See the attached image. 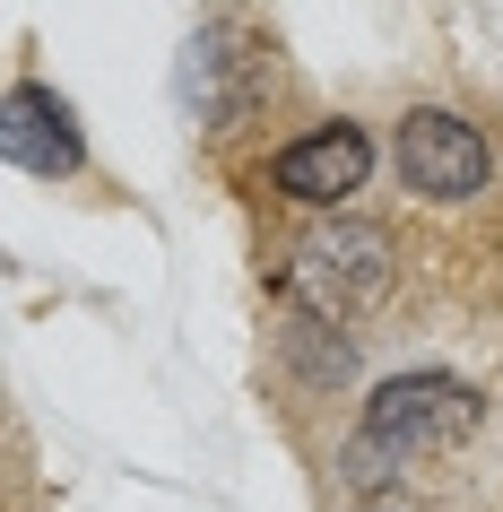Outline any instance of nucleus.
Wrapping results in <instances>:
<instances>
[{
  "instance_id": "1",
  "label": "nucleus",
  "mask_w": 503,
  "mask_h": 512,
  "mask_svg": "<svg viewBox=\"0 0 503 512\" xmlns=\"http://www.w3.org/2000/svg\"><path fill=\"white\" fill-rule=\"evenodd\" d=\"M477 434V391L451 374H399L373 391L365 417V460L373 452H443V443H469Z\"/></svg>"
},
{
  "instance_id": "2",
  "label": "nucleus",
  "mask_w": 503,
  "mask_h": 512,
  "mask_svg": "<svg viewBox=\"0 0 503 512\" xmlns=\"http://www.w3.org/2000/svg\"><path fill=\"white\" fill-rule=\"evenodd\" d=\"M399 174L425 200H477V191L495 183V148H486L477 122H460L443 105H417L399 122Z\"/></svg>"
},
{
  "instance_id": "3",
  "label": "nucleus",
  "mask_w": 503,
  "mask_h": 512,
  "mask_svg": "<svg viewBox=\"0 0 503 512\" xmlns=\"http://www.w3.org/2000/svg\"><path fill=\"white\" fill-rule=\"evenodd\" d=\"M295 287L330 313L347 304H365L391 287V235H373V226H321L304 252H295Z\"/></svg>"
},
{
  "instance_id": "4",
  "label": "nucleus",
  "mask_w": 503,
  "mask_h": 512,
  "mask_svg": "<svg viewBox=\"0 0 503 512\" xmlns=\"http://www.w3.org/2000/svg\"><path fill=\"white\" fill-rule=\"evenodd\" d=\"M365 174H373V139L356 122H321L278 157V191L304 209H339L347 191H365Z\"/></svg>"
},
{
  "instance_id": "5",
  "label": "nucleus",
  "mask_w": 503,
  "mask_h": 512,
  "mask_svg": "<svg viewBox=\"0 0 503 512\" xmlns=\"http://www.w3.org/2000/svg\"><path fill=\"white\" fill-rule=\"evenodd\" d=\"M0 148L9 165H27V174H79V113L61 105L53 87H9V122H0Z\"/></svg>"
}]
</instances>
